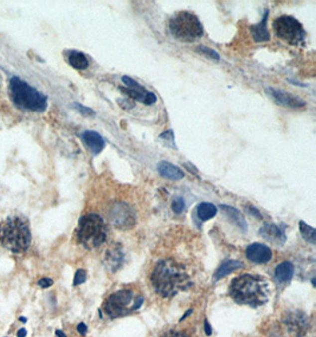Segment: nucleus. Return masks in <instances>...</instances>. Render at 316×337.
I'll return each mask as SVG.
<instances>
[{"instance_id": "1", "label": "nucleus", "mask_w": 316, "mask_h": 337, "mask_svg": "<svg viewBox=\"0 0 316 337\" xmlns=\"http://www.w3.org/2000/svg\"><path fill=\"white\" fill-rule=\"evenodd\" d=\"M151 283L154 291L163 298L174 297L192 286L186 270L172 259L158 261L151 273Z\"/></svg>"}, {"instance_id": "2", "label": "nucleus", "mask_w": 316, "mask_h": 337, "mask_svg": "<svg viewBox=\"0 0 316 337\" xmlns=\"http://www.w3.org/2000/svg\"><path fill=\"white\" fill-rule=\"evenodd\" d=\"M229 295L237 304L261 307L269 301L270 288L268 280L257 275H241L232 279Z\"/></svg>"}, {"instance_id": "3", "label": "nucleus", "mask_w": 316, "mask_h": 337, "mask_svg": "<svg viewBox=\"0 0 316 337\" xmlns=\"http://www.w3.org/2000/svg\"><path fill=\"white\" fill-rule=\"evenodd\" d=\"M32 241L30 222L21 214L9 216L0 223V245L12 253H24Z\"/></svg>"}, {"instance_id": "4", "label": "nucleus", "mask_w": 316, "mask_h": 337, "mask_svg": "<svg viewBox=\"0 0 316 337\" xmlns=\"http://www.w3.org/2000/svg\"><path fill=\"white\" fill-rule=\"evenodd\" d=\"M9 96L19 109L42 112L47 107V97L19 77L9 81Z\"/></svg>"}, {"instance_id": "5", "label": "nucleus", "mask_w": 316, "mask_h": 337, "mask_svg": "<svg viewBox=\"0 0 316 337\" xmlns=\"http://www.w3.org/2000/svg\"><path fill=\"white\" fill-rule=\"evenodd\" d=\"M108 227L102 217L96 213H88L78 220L76 229L77 241L87 250H93L101 246L107 239Z\"/></svg>"}, {"instance_id": "6", "label": "nucleus", "mask_w": 316, "mask_h": 337, "mask_svg": "<svg viewBox=\"0 0 316 337\" xmlns=\"http://www.w3.org/2000/svg\"><path fill=\"white\" fill-rule=\"evenodd\" d=\"M144 297L140 294L131 289H121L104 301L102 310L107 317L114 320L134 313L140 309Z\"/></svg>"}, {"instance_id": "7", "label": "nucleus", "mask_w": 316, "mask_h": 337, "mask_svg": "<svg viewBox=\"0 0 316 337\" xmlns=\"http://www.w3.org/2000/svg\"><path fill=\"white\" fill-rule=\"evenodd\" d=\"M170 33L180 42L193 43L204 34V27L198 17L191 12L182 11L169 19Z\"/></svg>"}, {"instance_id": "8", "label": "nucleus", "mask_w": 316, "mask_h": 337, "mask_svg": "<svg viewBox=\"0 0 316 337\" xmlns=\"http://www.w3.org/2000/svg\"><path fill=\"white\" fill-rule=\"evenodd\" d=\"M273 30L277 38L290 45H299L305 42L306 31L298 19L292 15H281L273 23Z\"/></svg>"}, {"instance_id": "9", "label": "nucleus", "mask_w": 316, "mask_h": 337, "mask_svg": "<svg viewBox=\"0 0 316 337\" xmlns=\"http://www.w3.org/2000/svg\"><path fill=\"white\" fill-rule=\"evenodd\" d=\"M282 321L290 335L303 337L309 329L308 316L301 310H289L283 315Z\"/></svg>"}, {"instance_id": "10", "label": "nucleus", "mask_w": 316, "mask_h": 337, "mask_svg": "<svg viewBox=\"0 0 316 337\" xmlns=\"http://www.w3.org/2000/svg\"><path fill=\"white\" fill-rule=\"evenodd\" d=\"M109 219L110 223L115 227L127 229L134 226L135 214L128 205L119 203L114 204L109 210Z\"/></svg>"}, {"instance_id": "11", "label": "nucleus", "mask_w": 316, "mask_h": 337, "mask_svg": "<svg viewBox=\"0 0 316 337\" xmlns=\"http://www.w3.org/2000/svg\"><path fill=\"white\" fill-rule=\"evenodd\" d=\"M268 95H270L277 105L286 107V108H293V109H299L303 108L306 106L305 101L300 99L298 96H294L292 94L286 93L283 90H277L274 88H268L267 89Z\"/></svg>"}, {"instance_id": "12", "label": "nucleus", "mask_w": 316, "mask_h": 337, "mask_svg": "<svg viewBox=\"0 0 316 337\" xmlns=\"http://www.w3.org/2000/svg\"><path fill=\"white\" fill-rule=\"evenodd\" d=\"M246 258L255 264H265L273 257V252L268 246L260 242H255L248 246L245 251Z\"/></svg>"}, {"instance_id": "13", "label": "nucleus", "mask_w": 316, "mask_h": 337, "mask_svg": "<svg viewBox=\"0 0 316 337\" xmlns=\"http://www.w3.org/2000/svg\"><path fill=\"white\" fill-rule=\"evenodd\" d=\"M120 90H121L123 94H126L129 99L140 101V102L145 103V105L147 106L153 105L157 101V96L154 95L153 93H151V91L145 89L142 86H139L138 88H133V89H131V88L120 87Z\"/></svg>"}, {"instance_id": "14", "label": "nucleus", "mask_w": 316, "mask_h": 337, "mask_svg": "<svg viewBox=\"0 0 316 337\" xmlns=\"http://www.w3.org/2000/svg\"><path fill=\"white\" fill-rule=\"evenodd\" d=\"M260 234L265 240L271 241L275 245H282L286 241L284 232L275 224H265L263 227L260 229Z\"/></svg>"}, {"instance_id": "15", "label": "nucleus", "mask_w": 316, "mask_h": 337, "mask_svg": "<svg viewBox=\"0 0 316 337\" xmlns=\"http://www.w3.org/2000/svg\"><path fill=\"white\" fill-rule=\"evenodd\" d=\"M82 140L85 146L89 148L90 152H93L95 155L100 154L103 150L104 146H106V142H104L103 137L101 136L99 133L96 131H91V130H87L82 134Z\"/></svg>"}, {"instance_id": "16", "label": "nucleus", "mask_w": 316, "mask_h": 337, "mask_svg": "<svg viewBox=\"0 0 316 337\" xmlns=\"http://www.w3.org/2000/svg\"><path fill=\"white\" fill-rule=\"evenodd\" d=\"M157 171L163 178L170 179V180H181L184 178V172L173 163L167 161H161L157 165Z\"/></svg>"}, {"instance_id": "17", "label": "nucleus", "mask_w": 316, "mask_h": 337, "mask_svg": "<svg viewBox=\"0 0 316 337\" xmlns=\"http://www.w3.org/2000/svg\"><path fill=\"white\" fill-rule=\"evenodd\" d=\"M123 263V252L118 245L112 246L108 248L106 252V264L112 272H115L116 270L120 269V266Z\"/></svg>"}, {"instance_id": "18", "label": "nucleus", "mask_w": 316, "mask_h": 337, "mask_svg": "<svg viewBox=\"0 0 316 337\" xmlns=\"http://www.w3.org/2000/svg\"><path fill=\"white\" fill-rule=\"evenodd\" d=\"M268 14H269V11H265V13L263 15V19H262L261 23L257 25H254V26H250L252 38H254L255 42H257V43L268 42V40L270 39V34H269V31H268V26H267Z\"/></svg>"}, {"instance_id": "19", "label": "nucleus", "mask_w": 316, "mask_h": 337, "mask_svg": "<svg viewBox=\"0 0 316 337\" xmlns=\"http://www.w3.org/2000/svg\"><path fill=\"white\" fill-rule=\"evenodd\" d=\"M220 209L224 211V213L226 214V217L229 218L231 222L235 224L237 227H239L242 229L243 232L246 231V222L244 219V217L242 216V213L239 212L238 210H236L235 207H231V206H227V205H222L220 206Z\"/></svg>"}, {"instance_id": "20", "label": "nucleus", "mask_w": 316, "mask_h": 337, "mask_svg": "<svg viewBox=\"0 0 316 337\" xmlns=\"http://www.w3.org/2000/svg\"><path fill=\"white\" fill-rule=\"evenodd\" d=\"M294 276V266L290 261H283L275 269V278L280 283H288Z\"/></svg>"}, {"instance_id": "21", "label": "nucleus", "mask_w": 316, "mask_h": 337, "mask_svg": "<svg viewBox=\"0 0 316 337\" xmlns=\"http://www.w3.org/2000/svg\"><path fill=\"white\" fill-rule=\"evenodd\" d=\"M243 266H244V265H243L241 261H238V260H225V261H223L222 265L218 267L216 273H214L213 279L218 280L220 278H224V277L230 275V273L233 272L235 270L242 269Z\"/></svg>"}, {"instance_id": "22", "label": "nucleus", "mask_w": 316, "mask_h": 337, "mask_svg": "<svg viewBox=\"0 0 316 337\" xmlns=\"http://www.w3.org/2000/svg\"><path fill=\"white\" fill-rule=\"evenodd\" d=\"M68 62L72 68L77 69V70H84L89 67V62H88V58L85 57L84 53L75 51V50L68 53Z\"/></svg>"}, {"instance_id": "23", "label": "nucleus", "mask_w": 316, "mask_h": 337, "mask_svg": "<svg viewBox=\"0 0 316 337\" xmlns=\"http://www.w3.org/2000/svg\"><path fill=\"white\" fill-rule=\"evenodd\" d=\"M217 211L216 205L211 203H201L197 207V216L201 222H206V220L213 218L216 216Z\"/></svg>"}, {"instance_id": "24", "label": "nucleus", "mask_w": 316, "mask_h": 337, "mask_svg": "<svg viewBox=\"0 0 316 337\" xmlns=\"http://www.w3.org/2000/svg\"><path fill=\"white\" fill-rule=\"evenodd\" d=\"M299 227H300V233H301L302 238L305 239L306 241L309 242V244L314 245L316 242V231L312 226H309L302 220L299 222Z\"/></svg>"}, {"instance_id": "25", "label": "nucleus", "mask_w": 316, "mask_h": 337, "mask_svg": "<svg viewBox=\"0 0 316 337\" xmlns=\"http://www.w3.org/2000/svg\"><path fill=\"white\" fill-rule=\"evenodd\" d=\"M159 138L162 141L163 144H166V146H168L170 148H174V149L176 148L175 142H174V133H173V130H168V131H166V133L161 134Z\"/></svg>"}, {"instance_id": "26", "label": "nucleus", "mask_w": 316, "mask_h": 337, "mask_svg": "<svg viewBox=\"0 0 316 337\" xmlns=\"http://www.w3.org/2000/svg\"><path fill=\"white\" fill-rule=\"evenodd\" d=\"M197 51L204 53V55L208 56V57L212 58V59H216V61H219V59H220L219 53H217V51H214V50H212V49L207 48V46H203V45L198 46Z\"/></svg>"}, {"instance_id": "27", "label": "nucleus", "mask_w": 316, "mask_h": 337, "mask_svg": "<svg viewBox=\"0 0 316 337\" xmlns=\"http://www.w3.org/2000/svg\"><path fill=\"white\" fill-rule=\"evenodd\" d=\"M185 200L182 199L181 197L175 198L172 203V210L174 211L175 213H181L185 211Z\"/></svg>"}, {"instance_id": "28", "label": "nucleus", "mask_w": 316, "mask_h": 337, "mask_svg": "<svg viewBox=\"0 0 316 337\" xmlns=\"http://www.w3.org/2000/svg\"><path fill=\"white\" fill-rule=\"evenodd\" d=\"M85 279H87V272H85V270H77V272H76L75 275V279H74V285H80L82 283L85 282Z\"/></svg>"}, {"instance_id": "29", "label": "nucleus", "mask_w": 316, "mask_h": 337, "mask_svg": "<svg viewBox=\"0 0 316 337\" xmlns=\"http://www.w3.org/2000/svg\"><path fill=\"white\" fill-rule=\"evenodd\" d=\"M72 106L76 107L78 112H82V114L85 115V116H94L95 115L94 110H91L90 108H88V107L82 106V105H80V103H74V105H72Z\"/></svg>"}, {"instance_id": "30", "label": "nucleus", "mask_w": 316, "mask_h": 337, "mask_svg": "<svg viewBox=\"0 0 316 337\" xmlns=\"http://www.w3.org/2000/svg\"><path fill=\"white\" fill-rule=\"evenodd\" d=\"M161 337H189V336L186 335V334L182 332H178V330H168V332H166Z\"/></svg>"}, {"instance_id": "31", "label": "nucleus", "mask_w": 316, "mask_h": 337, "mask_svg": "<svg viewBox=\"0 0 316 337\" xmlns=\"http://www.w3.org/2000/svg\"><path fill=\"white\" fill-rule=\"evenodd\" d=\"M53 284V280L50 279V278H42L40 280H38V285L40 286V288H50Z\"/></svg>"}, {"instance_id": "32", "label": "nucleus", "mask_w": 316, "mask_h": 337, "mask_svg": "<svg viewBox=\"0 0 316 337\" xmlns=\"http://www.w3.org/2000/svg\"><path fill=\"white\" fill-rule=\"evenodd\" d=\"M204 329H205V334H206L207 336H210L211 334H212V328H211L210 323H208L207 320H205V323H204Z\"/></svg>"}, {"instance_id": "33", "label": "nucleus", "mask_w": 316, "mask_h": 337, "mask_svg": "<svg viewBox=\"0 0 316 337\" xmlns=\"http://www.w3.org/2000/svg\"><path fill=\"white\" fill-rule=\"evenodd\" d=\"M77 330H78V333L81 334V335H85V334H87L88 328H87V326H85L84 323H80L77 326Z\"/></svg>"}, {"instance_id": "34", "label": "nucleus", "mask_w": 316, "mask_h": 337, "mask_svg": "<svg viewBox=\"0 0 316 337\" xmlns=\"http://www.w3.org/2000/svg\"><path fill=\"white\" fill-rule=\"evenodd\" d=\"M248 211H250V213H254V216L255 217H257V218H262V216H261V213H260V211H257L255 209L254 206H250V207H248Z\"/></svg>"}, {"instance_id": "35", "label": "nucleus", "mask_w": 316, "mask_h": 337, "mask_svg": "<svg viewBox=\"0 0 316 337\" xmlns=\"http://www.w3.org/2000/svg\"><path fill=\"white\" fill-rule=\"evenodd\" d=\"M26 334H27L26 329H25V328H20V329L18 330L17 336H18V337H25V336H26Z\"/></svg>"}, {"instance_id": "36", "label": "nucleus", "mask_w": 316, "mask_h": 337, "mask_svg": "<svg viewBox=\"0 0 316 337\" xmlns=\"http://www.w3.org/2000/svg\"><path fill=\"white\" fill-rule=\"evenodd\" d=\"M192 313H193V309H189V310L187 311V313H186V314L184 315V316H182L181 318H180V321H184V320H185V318H186V317H187V316H189V315H191Z\"/></svg>"}, {"instance_id": "37", "label": "nucleus", "mask_w": 316, "mask_h": 337, "mask_svg": "<svg viewBox=\"0 0 316 337\" xmlns=\"http://www.w3.org/2000/svg\"><path fill=\"white\" fill-rule=\"evenodd\" d=\"M56 335L58 337H66V335L62 332V330H56Z\"/></svg>"}, {"instance_id": "38", "label": "nucleus", "mask_w": 316, "mask_h": 337, "mask_svg": "<svg viewBox=\"0 0 316 337\" xmlns=\"http://www.w3.org/2000/svg\"><path fill=\"white\" fill-rule=\"evenodd\" d=\"M19 318H20V321H21V322H23V323H25V322H26V317H24V316H21V317H19Z\"/></svg>"}]
</instances>
